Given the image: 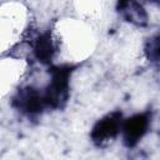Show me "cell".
I'll list each match as a JSON object with an SVG mask.
<instances>
[{
	"label": "cell",
	"mask_w": 160,
	"mask_h": 160,
	"mask_svg": "<svg viewBox=\"0 0 160 160\" xmlns=\"http://www.w3.org/2000/svg\"><path fill=\"white\" fill-rule=\"evenodd\" d=\"M54 51V45L49 35H44L38 40L35 45V52L41 61H49L52 58Z\"/></svg>",
	"instance_id": "obj_3"
},
{
	"label": "cell",
	"mask_w": 160,
	"mask_h": 160,
	"mask_svg": "<svg viewBox=\"0 0 160 160\" xmlns=\"http://www.w3.org/2000/svg\"><path fill=\"white\" fill-rule=\"evenodd\" d=\"M120 130H121V115L119 112H114L100 120L94 126L91 136L95 142L102 144L115 138Z\"/></svg>",
	"instance_id": "obj_1"
},
{
	"label": "cell",
	"mask_w": 160,
	"mask_h": 160,
	"mask_svg": "<svg viewBox=\"0 0 160 160\" xmlns=\"http://www.w3.org/2000/svg\"><path fill=\"white\" fill-rule=\"evenodd\" d=\"M148 125H149V120H148V116L144 114L134 115L132 118L128 119L121 126L125 142L129 146L135 145L146 132Z\"/></svg>",
	"instance_id": "obj_2"
}]
</instances>
